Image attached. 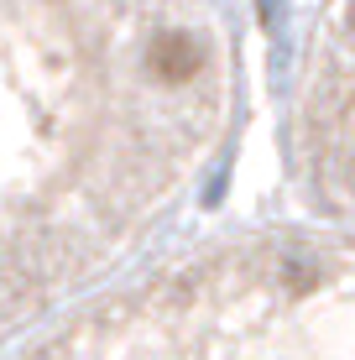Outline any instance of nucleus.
<instances>
[{"mask_svg":"<svg viewBox=\"0 0 355 360\" xmlns=\"http://www.w3.org/2000/svg\"><path fill=\"white\" fill-rule=\"evenodd\" d=\"M199 68H204V47L188 32H162L152 42V73L162 84H188Z\"/></svg>","mask_w":355,"mask_h":360,"instance_id":"nucleus-1","label":"nucleus"},{"mask_svg":"<svg viewBox=\"0 0 355 360\" xmlns=\"http://www.w3.org/2000/svg\"><path fill=\"white\" fill-rule=\"evenodd\" d=\"M350 27H355V16H350Z\"/></svg>","mask_w":355,"mask_h":360,"instance_id":"nucleus-2","label":"nucleus"}]
</instances>
